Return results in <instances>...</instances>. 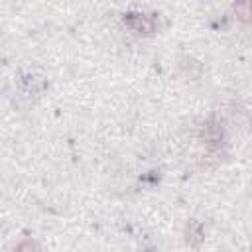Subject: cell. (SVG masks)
<instances>
[{"mask_svg":"<svg viewBox=\"0 0 252 252\" xmlns=\"http://www.w3.org/2000/svg\"><path fill=\"white\" fill-rule=\"evenodd\" d=\"M203 140L209 144V146H217L220 140H222V130L215 124V122H207L203 126Z\"/></svg>","mask_w":252,"mask_h":252,"instance_id":"2","label":"cell"},{"mask_svg":"<svg viewBox=\"0 0 252 252\" xmlns=\"http://www.w3.org/2000/svg\"><path fill=\"white\" fill-rule=\"evenodd\" d=\"M185 240L191 246H199L201 244V240H203V228H201V224L197 220H189L187 230H185Z\"/></svg>","mask_w":252,"mask_h":252,"instance_id":"3","label":"cell"},{"mask_svg":"<svg viewBox=\"0 0 252 252\" xmlns=\"http://www.w3.org/2000/svg\"><path fill=\"white\" fill-rule=\"evenodd\" d=\"M124 24H126L132 32L144 33V35L154 33V30H156V20H154L152 16H146V14H134V12H132V14H126Z\"/></svg>","mask_w":252,"mask_h":252,"instance_id":"1","label":"cell"},{"mask_svg":"<svg viewBox=\"0 0 252 252\" xmlns=\"http://www.w3.org/2000/svg\"><path fill=\"white\" fill-rule=\"evenodd\" d=\"M16 252H39V248L35 246V242H32V240H24V242L18 244Z\"/></svg>","mask_w":252,"mask_h":252,"instance_id":"5","label":"cell"},{"mask_svg":"<svg viewBox=\"0 0 252 252\" xmlns=\"http://www.w3.org/2000/svg\"><path fill=\"white\" fill-rule=\"evenodd\" d=\"M232 10H234L236 18L242 20V22H250V20H252V2H240V4H234Z\"/></svg>","mask_w":252,"mask_h":252,"instance_id":"4","label":"cell"}]
</instances>
